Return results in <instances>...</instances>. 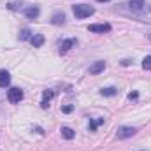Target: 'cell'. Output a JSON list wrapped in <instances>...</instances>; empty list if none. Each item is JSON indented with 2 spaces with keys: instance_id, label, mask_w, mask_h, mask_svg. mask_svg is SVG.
I'll use <instances>...</instances> for the list:
<instances>
[{
  "instance_id": "obj_3",
  "label": "cell",
  "mask_w": 151,
  "mask_h": 151,
  "mask_svg": "<svg viewBox=\"0 0 151 151\" xmlns=\"http://www.w3.org/2000/svg\"><path fill=\"white\" fill-rule=\"evenodd\" d=\"M135 134H137V128H134V127H121V128H118L116 137L118 139H128V137H132Z\"/></svg>"
},
{
  "instance_id": "obj_7",
  "label": "cell",
  "mask_w": 151,
  "mask_h": 151,
  "mask_svg": "<svg viewBox=\"0 0 151 151\" xmlns=\"http://www.w3.org/2000/svg\"><path fill=\"white\" fill-rule=\"evenodd\" d=\"M76 44H77V40H76V39H65V40H62V44H60V53L69 51L70 47H74Z\"/></svg>"
},
{
  "instance_id": "obj_8",
  "label": "cell",
  "mask_w": 151,
  "mask_h": 151,
  "mask_svg": "<svg viewBox=\"0 0 151 151\" xmlns=\"http://www.w3.org/2000/svg\"><path fill=\"white\" fill-rule=\"evenodd\" d=\"M9 83H11V74L7 70H0V88L9 86Z\"/></svg>"
},
{
  "instance_id": "obj_14",
  "label": "cell",
  "mask_w": 151,
  "mask_h": 151,
  "mask_svg": "<svg viewBox=\"0 0 151 151\" xmlns=\"http://www.w3.org/2000/svg\"><path fill=\"white\" fill-rule=\"evenodd\" d=\"M60 132H62V135H63V137H65V139H69V141H70V139H74V130H72V128H69V127H62V130H60Z\"/></svg>"
},
{
  "instance_id": "obj_5",
  "label": "cell",
  "mask_w": 151,
  "mask_h": 151,
  "mask_svg": "<svg viewBox=\"0 0 151 151\" xmlns=\"http://www.w3.org/2000/svg\"><path fill=\"white\" fill-rule=\"evenodd\" d=\"M39 12H40V11H39L37 5H30V7H27V9H25V16H27L28 19H37Z\"/></svg>"
},
{
  "instance_id": "obj_1",
  "label": "cell",
  "mask_w": 151,
  "mask_h": 151,
  "mask_svg": "<svg viewBox=\"0 0 151 151\" xmlns=\"http://www.w3.org/2000/svg\"><path fill=\"white\" fill-rule=\"evenodd\" d=\"M72 11H74V16L77 19H84V18H88V16H91L95 12V9L91 5H88V4H76L72 7Z\"/></svg>"
},
{
  "instance_id": "obj_4",
  "label": "cell",
  "mask_w": 151,
  "mask_h": 151,
  "mask_svg": "<svg viewBox=\"0 0 151 151\" xmlns=\"http://www.w3.org/2000/svg\"><path fill=\"white\" fill-rule=\"evenodd\" d=\"M90 32H95V34H106V32H111V25L107 23H99V25H90L88 27Z\"/></svg>"
},
{
  "instance_id": "obj_12",
  "label": "cell",
  "mask_w": 151,
  "mask_h": 151,
  "mask_svg": "<svg viewBox=\"0 0 151 151\" xmlns=\"http://www.w3.org/2000/svg\"><path fill=\"white\" fill-rule=\"evenodd\" d=\"M100 95H104V97H114V95H118V88H114V86L102 88L100 90Z\"/></svg>"
},
{
  "instance_id": "obj_6",
  "label": "cell",
  "mask_w": 151,
  "mask_h": 151,
  "mask_svg": "<svg viewBox=\"0 0 151 151\" xmlns=\"http://www.w3.org/2000/svg\"><path fill=\"white\" fill-rule=\"evenodd\" d=\"M104 69H106V62H102V60H100V62H95L93 65H90V69H88V70H90V74L95 76V74H100Z\"/></svg>"
},
{
  "instance_id": "obj_16",
  "label": "cell",
  "mask_w": 151,
  "mask_h": 151,
  "mask_svg": "<svg viewBox=\"0 0 151 151\" xmlns=\"http://www.w3.org/2000/svg\"><path fill=\"white\" fill-rule=\"evenodd\" d=\"M102 123H104V118H100V119H93V121H90V130H91V132H95V130H97V127H99V125H102Z\"/></svg>"
},
{
  "instance_id": "obj_17",
  "label": "cell",
  "mask_w": 151,
  "mask_h": 151,
  "mask_svg": "<svg viewBox=\"0 0 151 151\" xmlns=\"http://www.w3.org/2000/svg\"><path fill=\"white\" fill-rule=\"evenodd\" d=\"M142 69H144V70H151V55L142 60Z\"/></svg>"
},
{
  "instance_id": "obj_13",
  "label": "cell",
  "mask_w": 151,
  "mask_h": 151,
  "mask_svg": "<svg viewBox=\"0 0 151 151\" xmlns=\"http://www.w3.org/2000/svg\"><path fill=\"white\" fill-rule=\"evenodd\" d=\"M53 25H63L65 23V14L63 12H56V14H53Z\"/></svg>"
},
{
  "instance_id": "obj_10",
  "label": "cell",
  "mask_w": 151,
  "mask_h": 151,
  "mask_svg": "<svg viewBox=\"0 0 151 151\" xmlns=\"http://www.w3.org/2000/svg\"><path fill=\"white\" fill-rule=\"evenodd\" d=\"M53 95H55V91H53V90H49V91H44V95H42V102H40V106H42L44 109L49 106V100L53 99Z\"/></svg>"
},
{
  "instance_id": "obj_19",
  "label": "cell",
  "mask_w": 151,
  "mask_h": 151,
  "mask_svg": "<svg viewBox=\"0 0 151 151\" xmlns=\"http://www.w3.org/2000/svg\"><path fill=\"white\" fill-rule=\"evenodd\" d=\"M70 111H72V106H65L63 107V113H70Z\"/></svg>"
},
{
  "instance_id": "obj_11",
  "label": "cell",
  "mask_w": 151,
  "mask_h": 151,
  "mask_svg": "<svg viewBox=\"0 0 151 151\" xmlns=\"http://www.w3.org/2000/svg\"><path fill=\"white\" fill-rule=\"evenodd\" d=\"M128 4H130V9L135 11V12H139V11L144 9V0H130Z\"/></svg>"
},
{
  "instance_id": "obj_9",
  "label": "cell",
  "mask_w": 151,
  "mask_h": 151,
  "mask_svg": "<svg viewBox=\"0 0 151 151\" xmlns=\"http://www.w3.org/2000/svg\"><path fill=\"white\" fill-rule=\"evenodd\" d=\"M30 42H32L34 47H40V46L44 44V35H42V34H34L32 39H30Z\"/></svg>"
},
{
  "instance_id": "obj_20",
  "label": "cell",
  "mask_w": 151,
  "mask_h": 151,
  "mask_svg": "<svg viewBox=\"0 0 151 151\" xmlns=\"http://www.w3.org/2000/svg\"><path fill=\"white\" fill-rule=\"evenodd\" d=\"M99 2H109V0H99Z\"/></svg>"
},
{
  "instance_id": "obj_18",
  "label": "cell",
  "mask_w": 151,
  "mask_h": 151,
  "mask_svg": "<svg viewBox=\"0 0 151 151\" xmlns=\"http://www.w3.org/2000/svg\"><path fill=\"white\" fill-rule=\"evenodd\" d=\"M137 97H139V93H137V91H132V93H128V99H130V100H132V99H137Z\"/></svg>"
},
{
  "instance_id": "obj_2",
  "label": "cell",
  "mask_w": 151,
  "mask_h": 151,
  "mask_svg": "<svg viewBox=\"0 0 151 151\" xmlns=\"http://www.w3.org/2000/svg\"><path fill=\"white\" fill-rule=\"evenodd\" d=\"M7 99H9L11 104H19V102L23 100V90H19V88H11V90L7 91Z\"/></svg>"
},
{
  "instance_id": "obj_15",
  "label": "cell",
  "mask_w": 151,
  "mask_h": 151,
  "mask_svg": "<svg viewBox=\"0 0 151 151\" xmlns=\"http://www.w3.org/2000/svg\"><path fill=\"white\" fill-rule=\"evenodd\" d=\"M32 32L28 30V28H23L21 32H19V40H28V39H32Z\"/></svg>"
}]
</instances>
